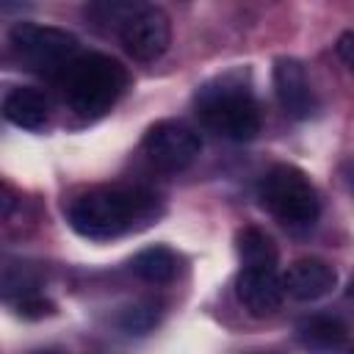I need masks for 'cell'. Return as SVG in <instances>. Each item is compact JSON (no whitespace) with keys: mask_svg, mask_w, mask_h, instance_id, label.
Returning <instances> with one entry per match:
<instances>
[{"mask_svg":"<svg viewBox=\"0 0 354 354\" xmlns=\"http://www.w3.org/2000/svg\"><path fill=\"white\" fill-rule=\"evenodd\" d=\"M160 213V196L144 185H94L66 205L69 227L88 241H111L144 230Z\"/></svg>","mask_w":354,"mask_h":354,"instance_id":"6da1fadb","label":"cell"},{"mask_svg":"<svg viewBox=\"0 0 354 354\" xmlns=\"http://www.w3.org/2000/svg\"><path fill=\"white\" fill-rule=\"evenodd\" d=\"M53 83L58 86L69 113L83 122H94L119 102L130 75L105 53H80Z\"/></svg>","mask_w":354,"mask_h":354,"instance_id":"7a4b0ae2","label":"cell"},{"mask_svg":"<svg viewBox=\"0 0 354 354\" xmlns=\"http://www.w3.org/2000/svg\"><path fill=\"white\" fill-rule=\"evenodd\" d=\"M199 122L230 141H249L260 133V105L243 72H224L202 83L194 94Z\"/></svg>","mask_w":354,"mask_h":354,"instance_id":"3957f363","label":"cell"},{"mask_svg":"<svg viewBox=\"0 0 354 354\" xmlns=\"http://www.w3.org/2000/svg\"><path fill=\"white\" fill-rule=\"evenodd\" d=\"M257 199L288 230H310L321 216L318 188L299 166L290 163H277L260 177Z\"/></svg>","mask_w":354,"mask_h":354,"instance_id":"277c9868","label":"cell"},{"mask_svg":"<svg viewBox=\"0 0 354 354\" xmlns=\"http://www.w3.org/2000/svg\"><path fill=\"white\" fill-rule=\"evenodd\" d=\"M8 47L22 69L44 75L50 80H55L80 55V41L75 33L55 25H36V22L11 25Z\"/></svg>","mask_w":354,"mask_h":354,"instance_id":"5b68a950","label":"cell"},{"mask_svg":"<svg viewBox=\"0 0 354 354\" xmlns=\"http://www.w3.org/2000/svg\"><path fill=\"white\" fill-rule=\"evenodd\" d=\"M141 149H144L147 160H149L158 171H163V174H177V171H185V169L199 158L202 141H199L196 130L188 127L185 122L163 119V122H155V124L144 133Z\"/></svg>","mask_w":354,"mask_h":354,"instance_id":"8992f818","label":"cell"},{"mask_svg":"<svg viewBox=\"0 0 354 354\" xmlns=\"http://www.w3.org/2000/svg\"><path fill=\"white\" fill-rule=\"evenodd\" d=\"M116 33H119L124 53L133 61L152 64L169 50L171 22H169V14L163 8L136 3L133 11L124 17V22L116 28Z\"/></svg>","mask_w":354,"mask_h":354,"instance_id":"52a82bcc","label":"cell"},{"mask_svg":"<svg viewBox=\"0 0 354 354\" xmlns=\"http://www.w3.org/2000/svg\"><path fill=\"white\" fill-rule=\"evenodd\" d=\"M274 91L282 105V111L290 119H313L318 113V97L307 77V69L299 58L279 55L274 61Z\"/></svg>","mask_w":354,"mask_h":354,"instance_id":"ba28073f","label":"cell"},{"mask_svg":"<svg viewBox=\"0 0 354 354\" xmlns=\"http://www.w3.org/2000/svg\"><path fill=\"white\" fill-rule=\"evenodd\" d=\"M235 296L249 315H274L285 299L282 277L277 274V268H241L235 279Z\"/></svg>","mask_w":354,"mask_h":354,"instance_id":"9c48e42d","label":"cell"},{"mask_svg":"<svg viewBox=\"0 0 354 354\" xmlns=\"http://www.w3.org/2000/svg\"><path fill=\"white\" fill-rule=\"evenodd\" d=\"M335 285H337V271L321 257H299L282 274L285 296H290L296 301L324 299Z\"/></svg>","mask_w":354,"mask_h":354,"instance_id":"30bf717a","label":"cell"},{"mask_svg":"<svg viewBox=\"0 0 354 354\" xmlns=\"http://www.w3.org/2000/svg\"><path fill=\"white\" fill-rule=\"evenodd\" d=\"M50 97L33 86H14L3 97V116L22 130H44L50 124Z\"/></svg>","mask_w":354,"mask_h":354,"instance_id":"8fae6325","label":"cell"},{"mask_svg":"<svg viewBox=\"0 0 354 354\" xmlns=\"http://www.w3.org/2000/svg\"><path fill=\"white\" fill-rule=\"evenodd\" d=\"M299 343L310 354H335L346 343V324L335 315H310L299 324Z\"/></svg>","mask_w":354,"mask_h":354,"instance_id":"7c38bea8","label":"cell"},{"mask_svg":"<svg viewBox=\"0 0 354 354\" xmlns=\"http://www.w3.org/2000/svg\"><path fill=\"white\" fill-rule=\"evenodd\" d=\"M130 271H133L138 279L149 282V285H166V282H171V279L177 277V271H180V257H177L174 249H169V246H163V243H155V246L141 249V252L130 260Z\"/></svg>","mask_w":354,"mask_h":354,"instance_id":"4fadbf2b","label":"cell"},{"mask_svg":"<svg viewBox=\"0 0 354 354\" xmlns=\"http://www.w3.org/2000/svg\"><path fill=\"white\" fill-rule=\"evenodd\" d=\"M235 252L241 268H277L279 252L274 238L260 227H243L235 235Z\"/></svg>","mask_w":354,"mask_h":354,"instance_id":"5bb4252c","label":"cell"},{"mask_svg":"<svg viewBox=\"0 0 354 354\" xmlns=\"http://www.w3.org/2000/svg\"><path fill=\"white\" fill-rule=\"evenodd\" d=\"M158 318H160V310H158L155 301H136V304L122 310L119 326L130 335H144L158 324Z\"/></svg>","mask_w":354,"mask_h":354,"instance_id":"9a60e30c","label":"cell"},{"mask_svg":"<svg viewBox=\"0 0 354 354\" xmlns=\"http://www.w3.org/2000/svg\"><path fill=\"white\" fill-rule=\"evenodd\" d=\"M337 55L348 66V72L354 75V30H348V33H343L337 39Z\"/></svg>","mask_w":354,"mask_h":354,"instance_id":"2e32d148","label":"cell"},{"mask_svg":"<svg viewBox=\"0 0 354 354\" xmlns=\"http://www.w3.org/2000/svg\"><path fill=\"white\" fill-rule=\"evenodd\" d=\"M346 296L354 301V277H351V282H348V288H346Z\"/></svg>","mask_w":354,"mask_h":354,"instance_id":"e0dca14e","label":"cell"},{"mask_svg":"<svg viewBox=\"0 0 354 354\" xmlns=\"http://www.w3.org/2000/svg\"><path fill=\"white\" fill-rule=\"evenodd\" d=\"M346 354H354V343H351V346H348V348H346Z\"/></svg>","mask_w":354,"mask_h":354,"instance_id":"ac0fdd59","label":"cell"},{"mask_svg":"<svg viewBox=\"0 0 354 354\" xmlns=\"http://www.w3.org/2000/svg\"><path fill=\"white\" fill-rule=\"evenodd\" d=\"M252 354H268V351H252Z\"/></svg>","mask_w":354,"mask_h":354,"instance_id":"d6986e66","label":"cell"},{"mask_svg":"<svg viewBox=\"0 0 354 354\" xmlns=\"http://www.w3.org/2000/svg\"><path fill=\"white\" fill-rule=\"evenodd\" d=\"M39 354H44V351H39Z\"/></svg>","mask_w":354,"mask_h":354,"instance_id":"ffe728a7","label":"cell"}]
</instances>
